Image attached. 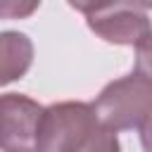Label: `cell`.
Returning <instances> with one entry per match:
<instances>
[{
  "mask_svg": "<svg viewBox=\"0 0 152 152\" xmlns=\"http://www.w3.org/2000/svg\"><path fill=\"white\" fill-rule=\"evenodd\" d=\"M93 107L100 124L112 131L140 128L152 109V81L138 71L121 76L100 90Z\"/></svg>",
  "mask_w": 152,
  "mask_h": 152,
  "instance_id": "1",
  "label": "cell"
},
{
  "mask_svg": "<svg viewBox=\"0 0 152 152\" xmlns=\"http://www.w3.org/2000/svg\"><path fill=\"white\" fill-rule=\"evenodd\" d=\"M95 107L88 102H57L43 109L36 152H76L100 128Z\"/></svg>",
  "mask_w": 152,
  "mask_h": 152,
  "instance_id": "2",
  "label": "cell"
},
{
  "mask_svg": "<svg viewBox=\"0 0 152 152\" xmlns=\"http://www.w3.org/2000/svg\"><path fill=\"white\" fill-rule=\"evenodd\" d=\"M88 28L112 45H138L152 28L140 0H114L86 14Z\"/></svg>",
  "mask_w": 152,
  "mask_h": 152,
  "instance_id": "3",
  "label": "cell"
},
{
  "mask_svg": "<svg viewBox=\"0 0 152 152\" xmlns=\"http://www.w3.org/2000/svg\"><path fill=\"white\" fill-rule=\"evenodd\" d=\"M43 109L36 100L19 93L0 95V150L36 152Z\"/></svg>",
  "mask_w": 152,
  "mask_h": 152,
  "instance_id": "4",
  "label": "cell"
},
{
  "mask_svg": "<svg viewBox=\"0 0 152 152\" xmlns=\"http://www.w3.org/2000/svg\"><path fill=\"white\" fill-rule=\"evenodd\" d=\"M33 64V43L21 31H0V86L19 81Z\"/></svg>",
  "mask_w": 152,
  "mask_h": 152,
  "instance_id": "5",
  "label": "cell"
},
{
  "mask_svg": "<svg viewBox=\"0 0 152 152\" xmlns=\"http://www.w3.org/2000/svg\"><path fill=\"white\" fill-rule=\"evenodd\" d=\"M76 152H121V145H119L116 131H112L107 126H100L97 133Z\"/></svg>",
  "mask_w": 152,
  "mask_h": 152,
  "instance_id": "6",
  "label": "cell"
},
{
  "mask_svg": "<svg viewBox=\"0 0 152 152\" xmlns=\"http://www.w3.org/2000/svg\"><path fill=\"white\" fill-rule=\"evenodd\" d=\"M40 7V0H0V19H26Z\"/></svg>",
  "mask_w": 152,
  "mask_h": 152,
  "instance_id": "7",
  "label": "cell"
},
{
  "mask_svg": "<svg viewBox=\"0 0 152 152\" xmlns=\"http://www.w3.org/2000/svg\"><path fill=\"white\" fill-rule=\"evenodd\" d=\"M135 71L152 81V31L135 45Z\"/></svg>",
  "mask_w": 152,
  "mask_h": 152,
  "instance_id": "8",
  "label": "cell"
},
{
  "mask_svg": "<svg viewBox=\"0 0 152 152\" xmlns=\"http://www.w3.org/2000/svg\"><path fill=\"white\" fill-rule=\"evenodd\" d=\"M66 2H69L74 10H78V12H83V14H90V12L104 7V5H109V2H114V0H66Z\"/></svg>",
  "mask_w": 152,
  "mask_h": 152,
  "instance_id": "9",
  "label": "cell"
},
{
  "mask_svg": "<svg viewBox=\"0 0 152 152\" xmlns=\"http://www.w3.org/2000/svg\"><path fill=\"white\" fill-rule=\"evenodd\" d=\"M140 145H142V152H152V109L140 126Z\"/></svg>",
  "mask_w": 152,
  "mask_h": 152,
  "instance_id": "10",
  "label": "cell"
},
{
  "mask_svg": "<svg viewBox=\"0 0 152 152\" xmlns=\"http://www.w3.org/2000/svg\"><path fill=\"white\" fill-rule=\"evenodd\" d=\"M140 2H142V5L147 7V10H152V0H140Z\"/></svg>",
  "mask_w": 152,
  "mask_h": 152,
  "instance_id": "11",
  "label": "cell"
}]
</instances>
